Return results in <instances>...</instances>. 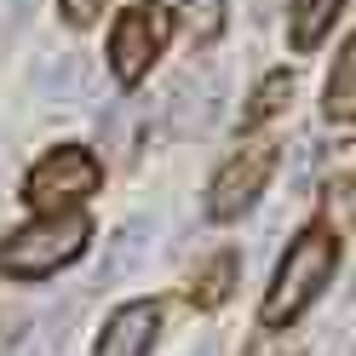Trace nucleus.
<instances>
[{
  "instance_id": "dca6fc26",
  "label": "nucleus",
  "mask_w": 356,
  "mask_h": 356,
  "mask_svg": "<svg viewBox=\"0 0 356 356\" xmlns=\"http://www.w3.org/2000/svg\"><path fill=\"white\" fill-rule=\"evenodd\" d=\"M202 356H213V345H202Z\"/></svg>"
},
{
  "instance_id": "1a4fd4ad",
  "label": "nucleus",
  "mask_w": 356,
  "mask_h": 356,
  "mask_svg": "<svg viewBox=\"0 0 356 356\" xmlns=\"http://www.w3.org/2000/svg\"><path fill=\"white\" fill-rule=\"evenodd\" d=\"M327 115L333 121L356 115V47L339 52V70H333V81H327Z\"/></svg>"
},
{
  "instance_id": "2eb2a0df",
  "label": "nucleus",
  "mask_w": 356,
  "mask_h": 356,
  "mask_svg": "<svg viewBox=\"0 0 356 356\" xmlns=\"http://www.w3.org/2000/svg\"><path fill=\"white\" fill-rule=\"evenodd\" d=\"M248 356H276V339H253V350Z\"/></svg>"
},
{
  "instance_id": "0eeeda50",
  "label": "nucleus",
  "mask_w": 356,
  "mask_h": 356,
  "mask_svg": "<svg viewBox=\"0 0 356 356\" xmlns=\"http://www.w3.org/2000/svg\"><path fill=\"white\" fill-rule=\"evenodd\" d=\"M339 6H345V0H293V6H287V40H293L299 52H310L333 29Z\"/></svg>"
},
{
  "instance_id": "4468645a",
  "label": "nucleus",
  "mask_w": 356,
  "mask_h": 356,
  "mask_svg": "<svg viewBox=\"0 0 356 356\" xmlns=\"http://www.w3.org/2000/svg\"><path fill=\"white\" fill-rule=\"evenodd\" d=\"M58 6H63V17L81 29V24H92V17L104 12V0H58Z\"/></svg>"
},
{
  "instance_id": "9d476101",
  "label": "nucleus",
  "mask_w": 356,
  "mask_h": 356,
  "mask_svg": "<svg viewBox=\"0 0 356 356\" xmlns=\"http://www.w3.org/2000/svg\"><path fill=\"white\" fill-rule=\"evenodd\" d=\"M184 29L190 40H213L225 29V0H184Z\"/></svg>"
},
{
  "instance_id": "f03ea898",
  "label": "nucleus",
  "mask_w": 356,
  "mask_h": 356,
  "mask_svg": "<svg viewBox=\"0 0 356 356\" xmlns=\"http://www.w3.org/2000/svg\"><path fill=\"white\" fill-rule=\"evenodd\" d=\"M86 248V218L81 213H52L40 225H24L0 241V270L6 276H47L58 264L81 259Z\"/></svg>"
},
{
  "instance_id": "423d86ee",
  "label": "nucleus",
  "mask_w": 356,
  "mask_h": 356,
  "mask_svg": "<svg viewBox=\"0 0 356 356\" xmlns=\"http://www.w3.org/2000/svg\"><path fill=\"white\" fill-rule=\"evenodd\" d=\"M155 327H161V310L155 305H121L115 316L104 322V339L92 356H149Z\"/></svg>"
},
{
  "instance_id": "f257e3e1",
  "label": "nucleus",
  "mask_w": 356,
  "mask_h": 356,
  "mask_svg": "<svg viewBox=\"0 0 356 356\" xmlns=\"http://www.w3.org/2000/svg\"><path fill=\"white\" fill-rule=\"evenodd\" d=\"M333 264H339V241H333L327 230H305L293 248H287L282 270H276V282H270V293H264V310H259V316H264V327L293 322L299 310H305V305L327 287Z\"/></svg>"
},
{
  "instance_id": "6e6552de",
  "label": "nucleus",
  "mask_w": 356,
  "mask_h": 356,
  "mask_svg": "<svg viewBox=\"0 0 356 356\" xmlns=\"http://www.w3.org/2000/svg\"><path fill=\"white\" fill-rule=\"evenodd\" d=\"M149 236H155V225H149V218H132V225H121V230H115V241H109V259H104L98 282H104V287H109V282H121V276L132 270V264L144 259Z\"/></svg>"
},
{
  "instance_id": "f8f14e48",
  "label": "nucleus",
  "mask_w": 356,
  "mask_h": 356,
  "mask_svg": "<svg viewBox=\"0 0 356 356\" xmlns=\"http://www.w3.org/2000/svg\"><path fill=\"white\" fill-rule=\"evenodd\" d=\"M230 276H236V253H218V259L207 264V276L195 282V299H202V305H218V299H225V287H230Z\"/></svg>"
},
{
  "instance_id": "9b49d317",
  "label": "nucleus",
  "mask_w": 356,
  "mask_h": 356,
  "mask_svg": "<svg viewBox=\"0 0 356 356\" xmlns=\"http://www.w3.org/2000/svg\"><path fill=\"white\" fill-rule=\"evenodd\" d=\"M75 310H81V299L63 310V316H47V322L35 327V345H24L17 356H58V350H63V333H70V322H75Z\"/></svg>"
},
{
  "instance_id": "39448f33",
  "label": "nucleus",
  "mask_w": 356,
  "mask_h": 356,
  "mask_svg": "<svg viewBox=\"0 0 356 356\" xmlns=\"http://www.w3.org/2000/svg\"><path fill=\"white\" fill-rule=\"evenodd\" d=\"M276 167V149L270 144H253V149H241V161H230L225 172L213 178V190H207V213L213 218H236V213H248L259 202V190H264V178H270Z\"/></svg>"
},
{
  "instance_id": "7ed1b4c3",
  "label": "nucleus",
  "mask_w": 356,
  "mask_h": 356,
  "mask_svg": "<svg viewBox=\"0 0 356 356\" xmlns=\"http://www.w3.org/2000/svg\"><path fill=\"white\" fill-rule=\"evenodd\" d=\"M167 35H172V17H167L161 6H132V12H121L115 29H109V70H115V81H121V86H138L144 70L161 58Z\"/></svg>"
},
{
  "instance_id": "20e7f679",
  "label": "nucleus",
  "mask_w": 356,
  "mask_h": 356,
  "mask_svg": "<svg viewBox=\"0 0 356 356\" xmlns=\"http://www.w3.org/2000/svg\"><path fill=\"white\" fill-rule=\"evenodd\" d=\"M104 184V167H98V155L92 149H81V144H63V149H52L47 161H40L35 172H29V202L35 207H47V213H58V202H86Z\"/></svg>"
},
{
  "instance_id": "ddd939ff",
  "label": "nucleus",
  "mask_w": 356,
  "mask_h": 356,
  "mask_svg": "<svg viewBox=\"0 0 356 356\" xmlns=\"http://www.w3.org/2000/svg\"><path fill=\"white\" fill-rule=\"evenodd\" d=\"M287 92H293V81H287V75H270V81H264L259 92H253V104H248V127L270 121V115H276V104H282Z\"/></svg>"
}]
</instances>
